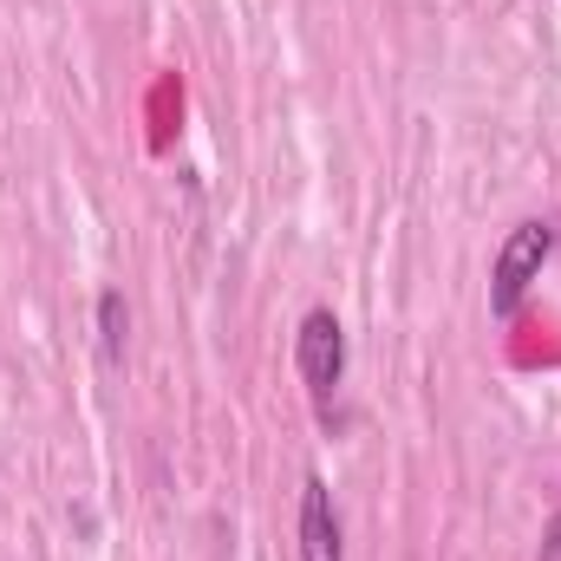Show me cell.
Masks as SVG:
<instances>
[{
    "instance_id": "1",
    "label": "cell",
    "mask_w": 561,
    "mask_h": 561,
    "mask_svg": "<svg viewBox=\"0 0 561 561\" xmlns=\"http://www.w3.org/2000/svg\"><path fill=\"white\" fill-rule=\"evenodd\" d=\"M549 255H556V222H516L510 236H503V249H496V262H490V313L496 320H516L523 313V294L542 280L549 268Z\"/></svg>"
},
{
    "instance_id": "2",
    "label": "cell",
    "mask_w": 561,
    "mask_h": 561,
    "mask_svg": "<svg viewBox=\"0 0 561 561\" xmlns=\"http://www.w3.org/2000/svg\"><path fill=\"white\" fill-rule=\"evenodd\" d=\"M294 366H300V379H307L320 419L333 424V392L346 386V327H340L333 307H313V313L300 320V333H294Z\"/></svg>"
},
{
    "instance_id": "3",
    "label": "cell",
    "mask_w": 561,
    "mask_h": 561,
    "mask_svg": "<svg viewBox=\"0 0 561 561\" xmlns=\"http://www.w3.org/2000/svg\"><path fill=\"white\" fill-rule=\"evenodd\" d=\"M300 561H346V529H340L327 477L300 483Z\"/></svg>"
},
{
    "instance_id": "4",
    "label": "cell",
    "mask_w": 561,
    "mask_h": 561,
    "mask_svg": "<svg viewBox=\"0 0 561 561\" xmlns=\"http://www.w3.org/2000/svg\"><path fill=\"white\" fill-rule=\"evenodd\" d=\"M92 313H99V359H105V366H118V359H125V346H131V300H125L118 287H105Z\"/></svg>"
},
{
    "instance_id": "5",
    "label": "cell",
    "mask_w": 561,
    "mask_h": 561,
    "mask_svg": "<svg viewBox=\"0 0 561 561\" xmlns=\"http://www.w3.org/2000/svg\"><path fill=\"white\" fill-rule=\"evenodd\" d=\"M536 561H561V516L542 529V556H536Z\"/></svg>"
}]
</instances>
